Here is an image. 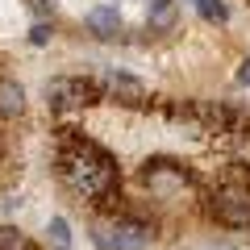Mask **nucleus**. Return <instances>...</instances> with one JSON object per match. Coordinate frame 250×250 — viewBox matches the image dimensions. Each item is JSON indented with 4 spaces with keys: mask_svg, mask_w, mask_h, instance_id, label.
Instances as JSON below:
<instances>
[{
    "mask_svg": "<svg viewBox=\"0 0 250 250\" xmlns=\"http://www.w3.org/2000/svg\"><path fill=\"white\" fill-rule=\"evenodd\" d=\"M54 163H59V179L71 188L80 200L96 205L100 213H108V217L121 213V171H117V159L100 142L75 134V129H62L59 159Z\"/></svg>",
    "mask_w": 250,
    "mask_h": 250,
    "instance_id": "obj_1",
    "label": "nucleus"
},
{
    "mask_svg": "<svg viewBox=\"0 0 250 250\" xmlns=\"http://www.w3.org/2000/svg\"><path fill=\"white\" fill-rule=\"evenodd\" d=\"M208 217L225 229H250V179H225L208 196Z\"/></svg>",
    "mask_w": 250,
    "mask_h": 250,
    "instance_id": "obj_2",
    "label": "nucleus"
},
{
    "mask_svg": "<svg viewBox=\"0 0 250 250\" xmlns=\"http://www.w3.org/2000/svg\"><path fill=\"white\" fill-rule=\"evenodd\" d=\"M104 100V83L88 80V75H59V80L46 83V104L54 113H67V108H88Z\"/></svg>",
    "mask_w": 250,
    "mask_h": 250,
    "instance_id": "obj_3",
    "label": "nucleus"
},
{
    "mask_svg": "<svg viewBox=\"0 0 250 250\" xmlns=\"http://www.w3.org/2000/svg\"><path fill=\"white\" fill-rule=\"evenodd\" d=\"M142 184L150 188L154 196H175L192 184V171L179 159H146L142 163Z\"/></svg>",
    "mask_w": 250,
    "mask_h": 250,
    "instance_id": "obj_4",
    "label": "nucleus"
},
{
    "mask_svg": "<svg viewBox=\"0 0 250 250\" xmlns=\"http://www.w3.org/2000/svg\"><path fill=\"white\" fill-rule=\"evenodd\" d=\"M113 238H117V250H146L154 242V221H146V217H138V213H117L113 221Z\"/></svg>",
    "mask_w": 250,
    "mask_h": 250,
    "instance_id": "obj_5",
    "label": "nucleus"
},
{
    "mask_svg": "<svg viewBox=\"0 0 250 250\" xmlns=\"http://www.w3.org/2000/svg\"><path fill=\"white\" fill-rule=\"evenodd\" d=\"M104 96H113L117 104H125V108H142L146 104V88H142V80H134V75H125V71H104Z\"/></svg>",
    "mask_w": 250,
    "mask_h": 250,
    "instance_id": "obj_6",
    "label": "nucleus"
},
{
    "mask_svg": "<svg viewBox=\"0 0 250 250\" xmlns=\"http://www.w3.org/2000/svg\"><path fill=\"white\" fill-rule=\"evenodd\" d=\"M83 25L92 29L96 38H104V42H113L117 34H121V13H117V4H96V9H88V17H83Z\"/></svg>",
    "mask_w": 250,
    "mask_h": 250,
    "instance_id": "obj_7",
    "label": "nucleus"
},
{
    "mask_svg": "<svg viewBox=\"0 0 250 250\" xmlns=\"http://www.w3.org/2000/svg\"><path fill=\"white\" fill-rule=\"evenodd\" d=\"M21 108H25V88L0 75V117H21Z\"/></svg>",
    "mask_w": 250,
    "mask_h": 250,
    "instance_id": "obj_8",
    "label": "nucleus"
},
{
    "mask_svg": "<svg viewBox=\"0 0 250 250\" xmlns=\"http://www.w3.org/2000/svg\"><path fill=\"white\" fill-rule=\"evenodd\" d=\"M146 9H150V25L154 29L175 25V0H146Z\"/></svg>",
    "mask_w": 250,
    "mask_h": 250,
    "instance_id": "obj_9",
    "label": "nucleus"
},
{
    "mask_svg": "<svg viewBox=\"0 0 250 250\" xmlns=\"http://www.w3.org/2000/svg\"><path fill=\"white\" fill-rule=\"evenodd\" d=\"M196 4V13L208 21V25H225L229 21V9H225V0H192Z\"/></svg>",
    "mask_w": 250,
    "mask_h": 250,
    "instance_id": "obj_10",
    "label": "nucleus"
},
{
    "mask_svg": "<svg viewBox=\"0 0 250 250\" xmlns=\"http://www.w3.org/2000/svg\"><path fill=\"white\" fill-rule=\"evenodd\" d=\"M46 233H50L54 250H71V225H67V217H50L46 221Z\"/></svg>",
    "mask_w": 250,
    "mask_h": 250,
    "instance_id": "obj_11",
    "label": "nucleus"
},
{
    "mask_svg": "<svg viewBox=\"0 0 250 250\" xmlns=\"http://www.w3.org/2000/svg\"><path fill=\"white\" fill-rule=\"evenodd\" d=\"M0 250H34V242L17 225H0Z\"/></svg>",
    "mask_w": 250,
    "mask_h": 250,
    "instance_id": "obj_12",
    "label": "nucleus"
},
{
    "mask_svg": "<svg viewBox=\"0 0 250 250\" xmlns=\"http://www.w3.org/2000/svg\"><path fill=\"white\" fill-rule=\"evenodd\" d=\"M229 138H233V154H238V159H242V163H246V167H250V125L242 121L238 129H233V134H229Z\"/></svg>",
    "mask_w": 250,
    "mask_h": 250,
    "instance_id": "obj_13",
    "label": "nucleus"
},
{
    "mask_svg": "<svg viewBox=\"0 0 250 250\" xmlns=\"http://www.w3.org/2000/svg\"><path fill=\"white\" fill-rule=\"evenodd\" d=\"M50 21H38V25L34 29H29V42H34V46H46V42H50Z\"/></svg>",
    "mask_w": 250,
    "mask_h": 250,
    "instance_id": "obj_14",
    "label": "nucleus"
},
{
    "mask_svg": "<svg viewBox=\"0 0 250 250\" xmlns=\"http://www.w3.org/2000/svg\"><path fill=\"white\" fill-rule=\"evenodd\" d=\"M29 13H34L38 21H46L50 17V0H29Z\"/></svg>",
    "mask_w": 250,
    "mask_h": 250,
    "instance_id": "obj_15",
    "label": "nucleus"
},
{
    "mask_svg": "<svg viewBox=\"0 0 250 250\" xmlns=\"http://www.w3.org/2000/svg\"><path fill=\"white\" fill-rule=\"evenodd\" d=\"M238 83H242V88H250V59H242V67H238Z\"/></svg>",
    "mask_w": 250,
    "mask_h": 250,
    "instance_id": "obj_16",
    "label": "nucleus"
},
{
    "mask_svg": "<svg viewBox=\"0 0 250 250\" xmlns=\"http://www.w3.org/2000/svg\"><path fill=\"white\" fill-rule=\"evenodd\" d=\"M205 250H229V246H221V242H217V246H205Z\"/></svg>",
    "mask_w": 250,
    "mask_h": 250,
    "instance_id": "obj_17",
    "label": "nucleus"
}]
</instances>
